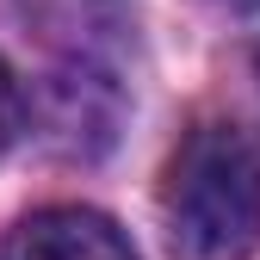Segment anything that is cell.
<instances>
[{"label": "cell", "instance_id": "cell-4", "mask_svg": "<svg viewBox=\"0 0 260 260\" xmlns=\"http://www.w3.org/2000/svg\"><path fill=\"white\" fill-rule=\"evenodd\" d=\"M254 69H260V56H254Z\"/></svg>", "mask_w": 260, "mask_h": 260}, {"label": "cell", "instance_id": "cell-1", "mask_svg": "<svg viewBox=\"0 0 260 260\" xmlns=\"http://www.w3.org/2000/svg\"><path fill=\"white\" fill-rule=\"evenodd\" d=\"M180 260H248L260 248V149L236 124H192L161 180Z\"/></svg>", "mask_w": 260, "mask_h": 260}, {"label": "cell", "instance_id": "cell-2", "mask_svg": "<svg viewBox=\"0 0 260 260\" xmlns=\"http://www.w3.org/2000/svg\"><path fill=\"white\" fill-rule=\"evenodd\" d=\"M0 260H137V248H130V236L112 217H100V211L50 205V211H31L25 223L7 230Z\"/></svg>", "mask_w": 260, "mask_h": 260}, {"label": "cell", "instance_id": "cell-3", "mask_svg": "<svg viewBox=\"0 0 260 260\" xmlns=\"http://www.w3.org/2000/svg\"><path fill=\"white\" fill-rule=\"evenodd\" d=\"M19 130H25V93H19V75L0 62V155L19 143Z\"/></svg>", "mask_w": 260, "mask_h": 260}, {"label": "cell", "instance_id": "cell-5", "mask_svg": "<svg viewBox=\"0 0 260 260\" xmlns=\"http://www.w3.org/2000/svg\"><path fill=\"white\" fill-rule=\"evenodd\" d=\"M248 7H254V0H248Z\"/></svg>", "mask_w": 260, "mask_h": 260}]
</instances>
